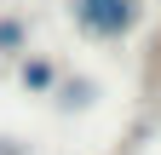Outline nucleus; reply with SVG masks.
Returning <instances> with one entry per match:
<instances>
[{"mask_svg":"<svg viewBox=\"0 0 161 155\" xmlns=\"http://www.w3.org/2000/svg\"><path fill=\"white\" fill-rule=\"evenodd\" d=\"M75 12V29L86 40H127V35L144 23V0H69Z\"/></svg>","mask_w":161,"mask_h":155,"instance_id":"1","label":"nucleus"},{"mask_svg":"<svg viewBox=\"0 0 161 155\" xmlns=\"http://www.w3.org/2000/svg\"><path fill=\"white\" fill-rule=\"evenodd\" d=\"M23 86H29V92H52V86H58V63H46V57H23Z\"/></svg>","mask_w":161,"mask_h":155,"instance_id":"2","label":"nucleus"},{"mask_svg":"<svg viewBox=\"0 0 161 155\" xmlns=\"http://www.w3.org/2000/svg\"><path fill=\"white\" fill-rule=\"evenodd\" d=\"M23 17H0V52H6V57H23Z\"/></svg>","mask_w":161,"mask_h":155,"instance_id":"3","label":"nucleus"},{"mask_svg":"<svg viewBox=\"0 0 161 155\" xmlns=\"http://www.w3.org/2000/svg\"><path fill=\"white\" fill-rule=\"evenodd\" d=\"M86 98H92V81H69L64 86V109H80Z\"/></svg>","mask_w":161,"mask_h":155,"instance_id":"4","label":"nucleus"}]
</instances>
